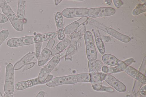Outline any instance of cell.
<instances>
[{
  "mask_svg": "<svg viewBox=\"0 0 146 97\" xmlns=\"http://www.w3.org/2000/svg\"><path fill=\"white\" fill-rule=\"evenodd\" d=\"M60 57L59 55L54 56L47 64L40 71L38 79L39 82L43 84L47 83L53 77V76L50 75L52 70L59 62Z\"/></svg>",
  "mask_w": 146,
  "mask_h": 97,
  "instance_id": "1",
  "label": "cell"
},
{
  "mask_svg": "<svg viewBox=\"0 0 146 97\" xmlns=\"http://www.w3.org/2000/svg\"><path fill=\"white\" fill-rule=\"evenodd\" d=\"M88 67L90 76V82L95 90L99 91L102 85L100 75V72L96 60H89Z\"/></svg>",
  "mask_w": 146,
  "mask_h": 97,
  "instance_id": "2",
  "label": "cell"
},
{
  "mask_svg": "<svg viewBox=\"0 0 146 97\" xmlns=\"http://www.w3.org/2000/svg\"><path fill=\"white\" fill-rule=\"evenodd\" d=\"M14 69V66L11 63L6 66L5 81L4 87L5 93H13L15 89Z\"/></svg>",
  "mask_w": 146,
  "mask_h": 97,
  "instance_id": "3",
  "label": "cell"
},
{
  "mask_svg": "<svg viewBox=\"0 0 146 97\" xmlns=\"http://www.w3.org/2000/svg\"><path fill=\"white\" fill-rule=\"evenodd\" d=\"M84 38L87 58L89 60H96L97 54L91 33L88 31L84 34Z\"/></svg>",
  "mask_w": 146,
  "mask_h": 97,
  "instance_id": "4",
  "label": "cell"
},
{
  "mask_svg": "<svg viewBox=\"0 0 146 97\" xmlns=\"http://www.w3.org/2000/svg\"><path fill=\"white\" fill-rule=\"evenodd\" d=\"M77 82L76 75L72 74L53 78L46 83V85L49 87H53L63 84H74Z\"/></svg>",
  "mask_w": 146,
  "mask_h": 97,
  "instance_id": "5",
  "label": "cell"
},
{
  "mask_svg": "<svg viewBox=\"0 0 146 97\" xmlns=\"http://www.w3.org/2000/svg\"><path fill=\"white\" fill-rule=\"evenodd\" d=\"M3 14L6 16L9 20L12 26L16 30L22 31L23 28V25L22 22L16 16L10 6L7 5L1 9Z\"/></svg>",
  "mask_w": 146,
  "mask_h": 97,
  "instance_id": "6",
  "label": "cell"
},
{
  "mask_svg": "<svg viewBox=\"0 0 146 97\" xmlns=\"http://www.w3.org/2000/svg\"><path fill=\"white\" fill-rule=\"evenodd\" d=\"M115 10L111 7L92 8L88 9V16L95 18L102 16H110L114 15Z\"/></svg>",
  "mask_w": 146,
  "mask_h": 97,
  "instance_id": "7",
  "label": "cell"
},
{
  "mask_svg": "<svg viewBox=\"0 0 146 97\" xmlns=\"http://www.w3.org/2000/svg\"><path fill=\"white\" fill-rule=\"evenodd\" d=\"M104 80L110 85L120 92H123L126 91V87L125 85L110 74H106Z\"/></svg>",
  "mask_w": 146,
  "mask_h": 97,
  "instance_id": "8",
  "label": "cell"
},
{
  "mask_svg": "<svg viewBox=\"0 0 146 97\" xmlns=\"http://www.w3.org/2000/svg\"><path fill=\"white\" fill-rule=\"evenodd\" d=\"M124 71L127 74L141 83L146 84L145 76L132 67L127 66Z\"/></svg>",
  "mask_w": 146,
  "mask_h": 97,
  "instance_id": "9",
  "label": "cell"
},
{
  "mask_svg": "<svg viewBox=\"0 0 146 97\" xmlns=\"http://www.w3.org/2000/svg\"><path fill=\"white\" fill-rule=\"evenodd\" d=\"M43 84L40 82L37 78L21 81L17 82L15 84V89L17 90H21L34 86Z\"/></svg>",
  "mask_w": 146,
  "mask_h": 97,
  "instance_id": "10",
  "label": "cell"
},
{
  "mask_svg": "<svg viewBox=\"0 0 146 97\" xmlns=\"http://www.w3.org/2000/svg\"><path fill=\"white\" fill-rule=\"evenodd\" d=\"M35 54L34 52L31 51L24 56L15 64L14 66V70H20L26 65L31 63L35 57Z\"/></svg>",
  "mask_w": 146,
  "mask_h": 97,
  "instance_id": "11",
  "label": "cell"
},
{
  "mask_svg": "<svg viewBox=\"0 0 146 97\" xmlns=\"http://www.w3.org/2000/svg\"><path fill=\"white\" fill-rule=\"evenodd\" d=\"M57 35V32H50L43 34H38L34 36L35 43L42 42L55 38Z\"/></svg>",
  "mask_w": 146,
  "mask_h": 97,
  "instance_id": "12",
  "label": "cell"
},
{
  "mask_svg": "<svg viewBox=\"0 0 146 97\" xmlns=\"http://www.w3.org/2000/svg\"><path fill=\"white\" fill-rule=\"evenodd\" d=\"M106 32L124 43L128 42L131 40L127 36L121 34L113 28L108 27Z\"/></svg>",
  "mask_w": 146,
  "mask_h": 97,
  "instance_id": "13",
  "label": "cell"
},
{
  "mask_svg": "<svg viewBox=\"0 0 146 97\" xmlns=\"http://www.w3.org/2000/svg\"><path fill=\"white\" fill-rule=\"evenodd\" d=\"M51 51L49 49L45 48L43 49L38 59V66H42L48 61L51 55Z\"/></svg>",
  "mask_w": 146,
  "mask_h": 97,
  "instance_id": "14",
  "label": "cell"
},
{
  "mask_svg": "<svg viewBox=\"0 0 146 97\" xmlns=\"http://www.w3.org/2000/svg\"><path fill=\"white\" fill-rule=\"evenodd\" d=\"M26 1L19 0L18 4L17 15L20 20H23L24 18L25 11Z\"/></svg>",
  "mask_w": 146,
  "mask_h": 97,
  "instance_id": "15",
  "label": "cell"
},
{
  "mask_svg": "<svg viewBox=\"0 0 146 97\" xmlns=\"http://www.w3.org/2000/svg\"><path fill=\"white\" fill-rule=\"evenodd\" d=\"M102 60L106 64L115 67L116 65L118 59L113 55L106 54L102 56Z\"/></svg>",
  "mask_w": 146,
  "mask_h": 97,
  "instance_id": "16",
  "label": "cell"
},
{
  "mask_svg": "<svg viewBox=\"0 0 146 97\" xmlns=\"http://www.w3.org/2000/svg\"><path fill=\"white\" fill-rule=\"evenodd\" d=\"M70 41L66 38L61 40L54 48L59 53L62 51L70 45Z\"/></svg>",
  "mask_w": 146,
  "mask_h": 97,
  "instance_id": "17",
  "label": "cell"
},
{
  "mask_svg": "<svg viewBox=\"0 0 146 97\" xmlns=\"http://www.w3.org/2000/svg\"><path fill=\"white\" fill-rule=\"evenodd\" d=\"M80 24L78 21H75L67 26L64 28L65 34H69L76 30L79 26Z\"/></svg>",
  "mask_w": 146,
  "mask_h": 97,
  "instance_id": "18",
  "label": "cell"
},
{
  "mask_svg": "<svg viewBox=\"0 0 146 97\" xmlns=\"http://www.w3.org/2000/svg\"><path fill=\"white\" fill-rule=\"evenodd\" d=\"M75 17H86L88 16V9L85 8H74Z\"/></svg>",
  "mask_w": 146,
  "mask_h": 97,
  "instance_id": "19",
  "label": "cell"
},
{
  "mask_svg": "<svg viewBox=\"0 0 146 97\" xmlns=\"http://www.w3.org/2000/svg\"><path fill=\"white\" fill-rule=\"evenodd\" d=\"M21 46L29 45L35 43L34 36H28L20 37Z\"/></svg>",
  "mask_w": 146,
  "mask_h": 97,
  "instance_id": "20",
  "label": "cell"
},
{
  "mask_svg": "<svg viewBox=\"0 0 146 97\" xmlns=\"http://www.w3.org/2000/svg\"><path fill=\"white\" fill-rule=\"evenodd\" d=\"M76 75L77 82H85L90 81V76L89 73H81Z\"/></svg>",
  "mask_w": 146,
  "mask_h": 97,
  "instance_id": "21",
  "label": "cell"
},
{
  "mask_svg": "<svg viewBox=\"0 0 146 97\" xmlns=\"http://www.w3.org/2000/svg\"><path fill=\"white\" fill-rule=\"evenodd\" d=\"M146 11V3L142 4H139L133 10L132 14L134 16H136L145 12Z\"/></svg>",
  "mask_w": 146,
  "mask_h": 97,
  "instance_id": "22",
  "label": "cell"
},
{
  "mask_svg": "<svg viewBox=\"0 0 146 97\" xmlns=\"http://www.w3.org/2000/svg\"><path fill=\"white\" fill-rule=\"evenodd\" d=\"M62 16L68 18L75 17L74 8H68L63 10L61 12Z\"/></svg>",
  "mask_w": 146,
  "mask_h": 97,
  "instance_id": "23",
  "label": "cell"
},
{
  "mask_svg": "<svg viewBox=\"0 0 146 97\" xmlns=\"http://www.w3.org/2000/svg\"><path fill=\"white\" fill-rule=\"evenodd\" d=\"M55 19L57 28L64 27L63 18L61 13L57 12L55 15Z\"/></svg>",
  "mask_w": 146,
  "mask_h": 97,
  "instance_id": "24",
  "label": "cell"
},
{
  "mask_svg": "<svg viewBox=\"0 0 146 97\" xmlns=\"http://www.w3.org/2000/svg\"><path fill=\"white\" fill-rule=\"evenodd\" d=\"M95 41L97 48L99 51L102 54H104L105 49L104 45L101 38H95Z\"/></svg>",
  "mask_w": 146,
  "mask_h": 97,
  "instance_id": "25",
  "label": "cell"
},
{
  "mask_svg": "<svg viewBox=\"0 0 146 97\" xmlns=\"http://www.w3.org/2000/svg\"><path fill=\"white\" fill-rule=\"evenodd\" d=\"M89 23L98 28L106 32L108 27L100 24L91 18H89L88 20Z\"/></svg>",
  "mask_w": 146,
  "mask_h": 97,
  "instance_id": "26",
  "label": "cell"
},
{
  "mask_svg": "<svg viewBox=\"0 0 146 97\" xmlns=\"http://www.w3.org/2000/svg\"><path fill=\"white\" fill-rule=\"evenodd\" d=\"M9 35V31L6 29H3L0 32V46L7 38Z\"/></svg>",
  "mask_w": 146,
  "mask_h": 97,
  "instance_id": "27",
  "label": "cell"
},
{
  "mask_svg": "<svg viewBox=\"0 0 146 97\" xmlns=\"http://www.w3.org/2000/svg\"><path fill=\"white\" fill-rule=\"evenodd\" d=\"M57 28L58 39L59 40H62L65 38L64 27Z\"/></svg>",
  "mask_w": 146,
  "mask_h": 97,
  "instance_id": "28",
  "label": "cell"
},
{
  "mask_svg": "<svg viewBox=\"0 0 146 97\" xmlns=\"http://www.w3.org/2000/svg\"><path fill=\"white\" fill-rule=\"evenodd\" d=\"M35 45V57L36 59H38L41 53L42 42L36 43Z\"/></svg>",
  "mask_w": 146,
  "mask_h": 97,
  "instance_id": "29",
  "label": "cell"
},
{
  "mask_svg": "<svg viewBox=\"0 0 146 97\" xmlns=\"http://www.w3.org/2000/svg\"><path fill=\"white\" fill-rule=\"evenodd\" d=\"M141 85V83L136 80H135L132 90V92L133 94H136L138 92Z\"/></svg>",
  "mask_w": 146,
  "mask_h": 97,
  "instance_id": "30",
  "label": "cell"
},
{
  "mask_svg": "<svg viewBox=\"0 0 146 97\" xmlns=\"http://www.w3.org/2000/svg\"><path fill=\"white\" fill-rule=\"evenodd\" d=\"M127 66L123 61L118 59L116 66L115 67L121 71H124Z\"/></svg>",
  "mask_w": 146,
  "mask_h": 97,
  "instance_id": "31",
  "label": "cell"
},
{
  "mask_svg": "<svg viewBox=\"0 0 146 97\" xmlns=\"http://www.w3.org/2000/svg\"><path fill=\"white\" fill-rule=\"evenodd\" d=\"M146 57L145 56L143 60L142 64L139 68V71L145 76V70L146 66Z\"/></svg>",
  "mask_w": 146,
  "mask_h": 97,
  "instance_id": "32",
  "label": "cell"
},
{
  "mask_svg": "<svg viewBox=\"0 0 146 97\" xmlns=\"http://www.w3.org/2000/svg\"><path fill=\"white\" fill-rule=\"evenodd\" d=\"M55 42V41L53 39L49 40L45 48L49 49L51 51L54 44Z\"/></svg>",
  "mask_w": 146,
  "mask_h": 97,
  "instance_id": "33",
  "label": "cell"
},
{
  "mask_svg": "<svg viewBox=\"0 0 146 97\" xmlns=\"http://www.w3.org/2000/svg\"><path fill=\"white\" fill-rule=\"evenodd\" d=\"M99 91L112 92H114V90L112 88L106 86L102 85Z\"/></svg>",
  "mask_w": 146,
  "mask_h": 97,
  "instance_id": "34",
  "label": "cell"
},
{
  "mask_svg": "<svg viewBox=\"0 0 146 97\" xmlns=\"http://www.w3.org/2000/svg\"><path fill=\"white\" fill-rule=\"evenodd\" d=\"M121 71L117 69L115 67H111L108 68V71L107 74H109L115 73H117Z\"/></svg>",
  "mask_w": 146,
  "mask_h": 97,
  "instance_id": "35",
  "label": "cell"
},
{
  "mask_svg": "<svg viewBox=\"0 0 146 97\" xmlns=\"http://www.w3.org/2000/svg\"><path fill=\"white\" fill-rule=\"evenodd\" d=\"M113 1L115 6L117 9L119 8L123 4V2L120 0H113Z\"/></svg>",
  "mask_w": 146,
  "mask_h": 97,
  "instance_id": "36",
  "label": "cell"
},
{
  "mask_svg": "<svg viewBox=\"0 0 146 97\" xmlns=\"http://www.w3.org/2000/svg\"><path fill=\"white\" fill-rule=\"evenodd\" d=\"M8 20V19L5 15L0 13V23H4Z\"/></svg>",
  "mask_w": 146,
  "mask_h": 97,
  "instance_id": "37",
  "label": "cell"
},
{
  "mask_svg": "<svg viewBox=\"0 0 146 97\" xmlns=\"http://www.w3.org/2000/svg\"><path fill=\"white\" fill-rule=\"evenodd\" d=\"M146 85L143 86L140 89L139 91V94L142 96L146 95Z\"/></svg>",
  "mask_w": 146,
  "mask_h": 97,
  "instance_id": "38",
  "label": "cell"
},
{
  "mask_svg": "<svg viewBox=\"0 0 146 97\" xmlns=\"http://www.w3.org/2000/svg\"><path fill=\"white\" fill-rule=\"evenodd\" d=\"M34 62H31L26 65L24 67V71L27 70L33 67L35 65Z\"/></svg>",
  "mask_w": 146,
  "mask_h": 97,
  "instance_id": "39",
  "label": "cell"
},
{
  "mask_svg": "<svg viewBox=\"0 0 146 97\" xmlns=\"http://www.w3.org/2000/svg\"><path fill=\"white\" fill-rule=\"evenodd\" d=\"M75 50V48L73 46H70L66 49V56L73 52Z\"/></svg>",
  "mask_w": 146,
  "mask_h": 97,
  "instance_id": "40",
  "label": "cell"
},
{
  "mask_svg": "<svg viewBox=\"0 0 146 97\" xmlns=\"http://www.w3.org/2000/svg\"><path fill=\"white\" fill-rule=\"evenodd\" d=\"M134 61V59L132 58H130L127 59L123 62L127 66H129Z\"/></svg>",
  "mask_w": 146,
  "mask_h": 97,
  "instance_id": "41",
  "label": "cell"
},
{
  "mask_svg": "<svg viewBox=\"0 0 146 97\" xmlns=\"http://www.w3.org/2000/svg\"><path fill=\"white\" fill-rule=\"evenodd\" d=\"M101 38L103 42H107L110 41V38L108 36H102Z\"/></svg>",
  "mask_w": 146,
  "mask_h": 97,
  "instance_id": "42",
  "label": "cell"
},
{
  "mask_svg": "<svg viewBox=\"0 0 146 97\" xmlns=\"http://www.w3.org/2000/svg\"><path fill=\"white\" fill-rule=\"evenodd\" d=\"M7 5V3L5 0H0V8L2 9Z\"/></svg>",
  "mask_w": 146,
  "mask_h": 97,
  "instance_id": "43",
  "label": "cell"
},
{
  "mask_svg": "<svg viewBox=\"0 0 146 97\" xmlns=\"http://www.w3.org/2000/svg\"><path fill=\"white\" fill-rule=\"evenodd\" d=\"M45 94V92L42 90L39 91L35 97H44Z\"/></svg>",
  "mask_w": 146,
  "mask_h": 97,
  "instance_id": "44",
  "label": "cell"
},
{
  "mask_svg": "<svg viewBox=\"0 0 146 97\" xmlns=\"http://www.w3.org/2000/svg\"><path fill=\"white\" fill-rule=\"evenodd\" d=\"M108 68L107 66L103 65L101 71L103 73L107 74L108 71Z\"/></svg>",
  "mask_w": 146,
  "mask_h": 97,
  "instance_id": "45",
  "label": "cell"
},
{
  "mask_svg": "<svg viewBox=\"0 0 146 97\" xmlns=\"http://www.w3.org/2000/svg\"><path fill=\"white\" fill-rule=\"evenodd\" d=\"M106 74L101 72L99 73V75L101 81H103L104 80V78L106 75Z\"/></svg>",
  "mask_w": 146,
  "mask_h": 97,
  "instance_id": "46",
  "label": "cell"
},
{
  "mask_svg": "<svg viewBox=\"0 0 146 97\" xmlns=\"http://www.w3.org/2000/svg\"><path fill=\"white\" fill-rule=\"evenodd\" d=\"M97 61L98 63V67L99 68V70L100 72H101V69L103 66V64L102 63L99 61V60H97Z\"/></svg>",
  "mask_w": 146,
  "mask_h": 97,
  "instance_id": "47",
  "label": "cell"
},
{
  "mask_svg": "<svg viewBox=\"0 0 146 97\" xmlns=\"http://www.w3.org/2000/svg\"><path fill=\"white\" fill-rule=\"evenodd\" d=\"M4 97H14V95L13 93H5Z\"/></svg>",
  "mask_w": 146,
  "mask_h": 97,
  "instance_id": "48",
  "label": "cell"
},
{
  "mask_svg": "<svg viewBox=\"0 0 146 97\" xmlns=\"http://www.w3.org/2000/svg\"><path fill=\"white\" fill-rule=\"evenodd\" d=\"M105 3L107 5H110L112 3V0H104Z\"/></svg>",
  "mask_w": 146,
  "mask_h": 97,
  "instance_id": "49",
  "label": "cell"
},
{
  "mask_svg": "<svg viewBox=\"0 0 146 97\" xmlns=\"http://www.w3.org/2000/svg\"><path fill=\"white\" fill-rule=\"evenodd\" d=\"M62 1V0H55V4L56 5H58Z\"/></svg>",
  "mask_w": 146,
  "mask_h": 97,
  "instance_id": "50",
  "label": "cell"
},
{
  "mask_svg": "<svg viewBox=\"0 0 146 97\" xmlns=\"http://www.w3.org/2000/svg\"><path fill=\"white\" fill-rule=\"evenodd\" d=\"M7 3H9L11 1V0H5Z\"/></svg>",
  "mask_w": 146,
  "mask_h": 97,
  "instance_id": "51",
  "label": "cell"
},
{
  "mask_svg": "<svg viewBox=\"0 0 146 97\" xmlns=\"http://www.w3.org/2000/svg\"><path fill=\"white\" fill-rule=\"evenodd\" d=\"M0 97H3L2 94L0 92Z\"/></svg>",
  "mask_w": 146,
  "mask_h": 97,
  "instance_id": "52",
  "label": "cell"
},
{
  "mask_svg": "<svg viewBox=\"0 0 146 97\" xmlns=\"http://www.w3.org/2000/svg\"><path fill=\"white\" fill-rule=\"evenodd\" d=\"M138 97H146V95H145L144 96H139Z\"/></svg>",
  "mask_w": 146,
  "mask_h": 97,
  "instance_id": "53",
  "label": "cell"
},
{
  "mask_svg": "<svg viewBox=\"0 0 146 97\" xmlns=\"http://www.w3.org/2000/svg\"><path fill=\"white\" fill-rule=\"evenodd\" d=\"M0 71H1V67H0Z\"/></svg>",
  "mask_w": 146,
  "mask_h": 97,
  "instance_id": "54",
  "label": "cell"
}]
</instances>
